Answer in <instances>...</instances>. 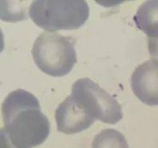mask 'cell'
<instances>
[{
	"mask_svg": "<svg viewBox=\"0 0 158 148\" xmlns=\"http://www.w3.org/2000/svg\"><path fill=\"white\" fill-rule=\"evenodd\" d=\"M71 95L96 120L115 124L123 117L118 100L87 77L73 83Z\"/></svg>",
	"mask_w": 158,
	"mask_h": 148,
	"instance_id": "4",
	"label": "cell"
},
{
	"mask_svg": "<svg viewBox=\"0 0 158 148\" xmlns=\"http://www.w3.org/2000/svg\"><path fill=\"white\" fill-rule=\"evenodd\" d=\"M131 88L142 103L158 105V61L148 60L136 68L131 76Z\"/></svg>",
	"mask_w": 158,
	"mask_h": 148,
	"instance_id": "6",
	"label": "cell"
},
{
	"mask_svg": "<svg viewBox=\"0 0 158 148\" xmlns=\"http://www.w3.org/2000/svg\"><path fill=\"white\" fill-rule=\"evenodd\" d=\"M89 14V6L83 0H35L29 9L32 21L47 32L78 29Z\"/></svg>",
	"mask_w": 158,
	"mask_h": 148,
	"instance_id": "2",
	"label": "cell"
},
{
	"mask_svg": "<svg viewBox=\"0 0 158 148\" xmlns=\"http://www.w3.org/2000/svg\"><path fill=\"white\" fill-rule=\"evenodd\" d=\"M55 120L58 131L67 135L81 132L96 121L71 94L57 108Z\"/></svg>",
	"mask_w": 158,
	"mask_h": 148,
	"instance_id": "5",
	"label": "cell"
},
{
	"mask_svg": "<svg viewBox=\"0 0 158 148\" xmlns=\"http://www.w3.org/2000/svg\"><path fill=\"white\" fill-rule=\"evenodd\" d=\"M32 56L36 66L51 77H63L77 62L74 42L56 32H43L35 40Z\"/></svg>",
	"mask_w": 158,
	"mask_h": 148,
	"instance_id": "3",
	"label": "cell"
},
{
	"mask_svg": "<svg viewBox=\"0 0 158 148\" xmlns=\"http://www.w3.org/2000/svg\"><path fill=\"white\" fill-rule=\"evenodd\" d=\"M92 148H129L122 133L114 129H104L94 137Z\"/></svg>",
	"mask_w": 158,
	"mask_h": 148,
	"instance_id": "8",
	"label": "cell"
},
{
	"mask_svg": "<svg viewBox=\"0 0 158 148\" xmlns=\"http://www.w3.org/2000/svg\"><path fill=\"white\" fill-rule=\"evenodd\" d=\"M136 26L148 38L158 37V0H149L139 6L133 17Z\"/></svg>",
	"mask_w": 158,
	"mask_h": 148,
	"instance_id": "7",
	"label": "cell"
},
{
	"mask_svg": "<svg viewBox=\"0 0 158 148\" xmlns=\"http://www.w3.org/2000/svg\"><path fill=\"white\" fill-rule=\"evenodd\" d=\"M148 49L151 58L158 61V37L148 38Z\"/></svg>",
	"mask_w": 158,
	"mask_h": 148,
	"instance_id": "9",
	"label": "cell"
},
{
	"mask_svg": "<svg viewBox=\"0 0 158 148\" xmlns=\"http://www.w3.org/2000/svg\"><path fill=\"white\" fill-rule=\"evenodd\" d=\"M2 116L1 148H33L49 136L50 122L38 99L27 91L16 89L6 96Z\"/></svg>",
	"mask_w": 158,
	"mask_h": 148,
	"instance_id": "1",
	"label": "cell"
}]
</instances>
